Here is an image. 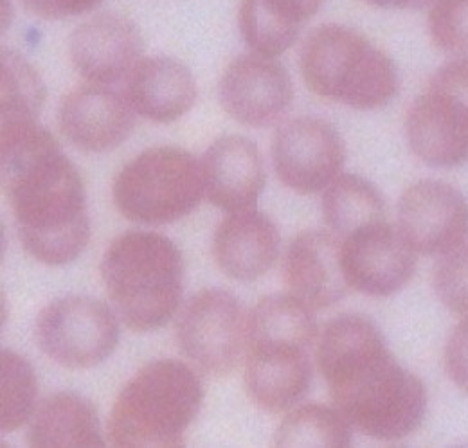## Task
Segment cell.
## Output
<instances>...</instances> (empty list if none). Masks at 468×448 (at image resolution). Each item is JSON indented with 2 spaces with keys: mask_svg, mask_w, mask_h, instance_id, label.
<instances>
[{
  "mask_svg": "<svg viewBox=\"0 0 468 448\" xmlns=\"http://www.w3.org/2000/svg\"><path fill=\"white\" fill-rule=\"evenodd\" d=\"M0 171L22 247L46 265L74 261L90 236L87 198L53 133L37 121L2 123Z\"/></svg>",
  "mask_w": 468,
  "mask_h": 448,
  "instance_id": "cell-1",
  "label": "cell"
},
{
  "mask_svg": "<svg viewBox=\"0 0 468 448\" xmlns=\"http://www.w3.org/2000/svg\"><path fill=\"white\" fill-rule=\"evenodd\" d=\"M0 115L2 123L37 121L44 109L46 85L35 67L16 51L4 49Z\"/></svg>",
  "mask_w": 468,
  "mask_h": 448,
  "instance_id": "cell-26",
  "label": "cell"
},
{
  "mask_svg": "<svg viewBox=\"0 0 468 448\" xmlns=\"http://www.w3.org/2000/svg\"><path fill=\"white\" fill-rule=\"evenodd\" d=\"M317 366L334 407L364 436L400 442L423 423V382L399 364L369 317L343 314L332 319L319 336Z\"/></svg>",
  "mask_w": 468,
  "mask_h": 448,
  "instance_id": "cell-2",
  "label": "cell"
},
{
  "mask_svg": "<svg viewBox=\"0 0 468 448\" xmlns=\"http://www.w3.org/2000/svg\"><path fill=\"white\" fill-rule=\"evenodd\" d=\"M399 230L414 252L443 256L467 241L468 200L447 182L420 180L399 202Z\"/></svg>",
  "mask_w": 468,
  "mask_h": 448,
  "instance_id": "cell-11",
  "label": "cell"
},
{
  "mask_svg": "<svg viewBox=\"0 0 468 448\" xmlns=\"http://www.w3.org/2000/svg\"><path fill=\"white\" fill-rule=\"evenodd\" d=\"M24 5L48 20H61L78 16L96 9L103 0H22Z\"/></svg>",
  "mask_w": 468,
  "mask_h": 448,
  "instance_id": "cell-31",
  "label": "cell"
},
{
  "mask_svg": "<svg viewBox=\"0 0 468 448\" xmlns=\"http://www.w3.org/2000/svg\"><path fill=\"white\" fill-rule=\"evenodd\" d=\"M346 161L339 130L317 117H297L283 124L272 141L278 178L292 191L310 195L328 187Z\"/></svg>",
  "mask_w": 468,
  "mask_h": 448,
  "instance_id": "cell-10",
  "label": "cell"
},
{
  "mask_svg": "<svg viewBox=\"0 0 468 448\" xmlns=\"http://www.w3.org/2000/svg\"><path fill=\"white\" fill-rule=\"evenodd\" d=\"M37 375L18 353L4 349L0 355V429L13 432L31 420L37 409Z\"/></svg>",
  "mask_w": 468,
  "mask_h": 448,
  "instance_id": "cell-27",
  "label": "cell"
},
{
  "mask_svg": "<svg viewBox=\"0 0 468 448\" xmlns=\"http://www.w3.org/2000/svg\"><path fill=\"white\" fill-rule=\"evenodd\" d=\"M283 272L293 295L314 310L330 308L348 293L341 241L334 232L304 230L287 249Z\"/></svg>",
  "mask_w": 468,
  "mask_h": 448,
  "instance_id": "cell-18",
  "label": "cell"
},
{
  "mask_svg": "<svg viewBox=\"0 0 468 448\" xmlns=\"http://www.w3.org/2000/svg\"><path fill=\"white\" fill-rule=\"evenodd\" d=\"M126 96L107 85H85L70 91L59 103L58 124L65 139L80 150L101 154L122 144L135 115Z\"/></svg>",
  "mask_w": 468,
  "mask_h": 448,
  "instance_id": "cell-15",
  "label": "cell"
},
{
  "mask_svg": "<svg viewBox=\"0 0 468 448\" xmlns=\"http://www.w3.org/2000/svg\"><path fill=\"white\" fill-rule=\"evenodd\" d=\"M202 178L207 200L226 211L254 209L263 187L265 169L258 146L243 135L217 139L202 157Z\"/></svg>",
  "mask_w": 468,
  "mask_h": 448,
  "instance_id": "cell-17",
  "label": "cell"
},
{
  "mask_svg": "<svg viewBox=\"0 0 468 448\" xmlns=\"http://www.w3.org/2000/svg\"><path fill=\"white\" fill-rule=\"evenodd\" d=\"M434 292L441 304L468 317V241L441 256L434 269Z\"/></svg>",
  "mask_w": 468,
  "mask_h": 448,
  "instance_id": "cell-28",
  "label": "cell"
},
{
  "mask_svg": "<svg viewBox=\"0 0 468 448\" xmlns=\"http://www.w3.org/2000/svg\"><path fill=\"white\" fill-rule=\"evenodd\" d=\"M299 67L312 92L356 111L382 109L399 92L395 61L345 26L312 31L301 48Z\"/></svg>",
  "mask_w": 468,
  "mask_h": 448,
  "instance_id": "cell-5",
  "label": "cell"
},
{
  "mask_svg": "<svg viewBox=\"0 0 468 448\" xmlns=\"http://www.w3.org/2000/svg\"><path fill=\"white\" fill-rule=\"evenodd\" d=\"M412 154L432 168L468 163V57L441 65L406 119Z\"/></svg>",
  "mask_w": 468,
  "mask_h": 448,
  "instance_id": "cell-7",
  "label": "cell"
},
{
  "mask_svg": "<svg viewBox=\"0 0 468 448\" xmlns=\"http://www.w3.org/2000/svg\"><path fill=\"white\" fill-rule=\"evenodd\" d=\"M144 49L137 26L116 13L96 15L69 37V57L76 72L94 85L126 80Z\"/></svg>",
  "mask_w": 468,
  "mask_h": 448,
  "instance_id": "cell-14",
  "label": "cell"
},
{
  "mask_svg": "<svg viewBox=\"0 0 468 448\" xmlns=\"http://www.w3.org/2000/svg\"><path fill=\"white\" fill-rule=\"evenodd\" d=\"M35 338L59 366L89 369L105 362L117 347L119 323L101 301L67 295L51 301L37 317Z\"/></svg>",
  "mask_w": 468,
  "mask_h": 448,
  "instance_id": "cell-8",
  "label": "cell"
},
{
  "mask_svg": "<svg viewBox=\"0 0 468 448\" xmlns=\"http://www.w3.org/2000/svg\"><path fill=\"white\" fill-rule=\"evenodd\" d=\"M202 401L204 388L191 368L176 358L154 360L117 394L109 442L114 447H178Z\"/></svg>",
  "mask_w": 468,
  "mask_h": 448,
  "instance_id": "cell-4",
  "label": "cell"
},
{
  "mask_svg": "<svg viewBox=\"0 0 468 448\" xmlns=\"http://www.w3.org/2000/svg\"><path fill=\"white\" fill-rule=\"evenodd\" d=\"M429 31L441 51L468 57V0H438L429 15Z\"/></svg>",
  "mask_w": 468,
  "mask_h": 448,
  "instance_id": "cell-29",
  "label": "cell"
},
{
  "mask_svg": "<svg viewBox=\"0 0 468 448\" xmlns=\"http://www.w3.org/2000/svg\"><path fill=\"white\" fill-rule=\"evenodd\" d=\"M324 0H241L238 24L245 44L261 57H280L292 48L299 29Z\"/></svg>",
  "mask_w": 468,
  "mask_h": 448,
  "instance_id": "cell-22",
  "label": "cell"
},
{
  "mask_svg": "<svg viewBox=\"0 0 468 448\" xmlns=\"http://www.w3.org/2000/svg\"><path fill=\"white\" fill-rule=\"evenodd\" d=\"M249 315L238 297L224 288L195 293L176 321V340L182 353L202 371L226 377L247 349Z\"/></svg>",
  "mask_w": 468,
  "mask_h": 448,
  "instance_id": "cell-9",
  "label": "cell"
},
{
  "mask_svg": "<svg viewBox=\"0 0 468 448\" xmlns=\"http://www.w3.org/2000/svg\"><path fill=\"white\" fill-rule=\"evenodd\" d=\"M317 336L314 308L293 293L261 297L249 314L247 344L283 342L308 347Z\"/></svg>",
  "mask_w": 468,
  "mask_h": 448,
  "instance_id": "cell-23",
  "label": "cell"
},
{
  "mask_svg": "<svg viewBox=\"0 0 468 448\" xmlns=\"http://www.w3.org/2000/svg\"><path fill=\"white\" fill-rule=\"evenodd\" d=\"M202 168L176 146L144 150L117 173L112 197L117 211L132 222L165 225L197 209L204 195Z\"/></svg>",
  "mask_w": 468,
  "mask_h": 448,
  "instance_id": "cell-6",
  "label": "cell"
},
{
  "mask_svg": "<svg viewBox=\"0 0 468 448\" xmlns=\"http://www.w3.org/2000/svg\"><path fill=\"white\" fill-rule=\"evenodd\" d=\"M323 217L334 234L346 238L353 230L386 220L382 193L369 180L345 173L323 195Z\"/></svg>",
  "mask_w": 468,
  "mask_h": 448,
  "instance_id": "cell-24",
  "label": "cell"
},
{
  "mask_svg": "<svg viewBox=\"0 0 468 448\" xmlns=\"http://www.w3.org/2000/svg\"><path fill=\"white\" fill-rule=\"evenodd\" d=\"M274 443L278 447H350L351 425L335 407L306 403L280 423Z\"/></svg>",
  "mask_w": 468,
  "mask_h": 448,
  "instance_id": "cell-25",
  "label": "cell"
},
{
  "mask_svg": "<svg viewBox=\"0 0 468 448\" xmlns=\"http://www.w3.org/2000/svg\"><path fill=\"white\" fill-rule=\"evenodd\" d=\"M100 271L117 315L130 330L154 332L176 315L184 261L170 238L128 230L109 245Z\"/></svg>",
  "mask_w": 468,
  "mask_h": 448,
  "instance_id": "cell-3",
  "label": "cell"
},
{
  "mask_svg": "<svg viewBox=\"0 0 468 448\" xmlns=\"http://www.w3.org/2000/svg\"><path fill=\"white\" fill-rule=\"evenodd\" d=\"M31 447H105L100 418L90 400L78 392L48 396L29 420Z\"/></svg>",
  "mask_w": 468,
  "mask_h": 448,
  "instance_id": "cell-21",
  "label": "cell"
},
{
  "mask_svg": "<svg viewBox=\"0 0 468 448\" xmlns=\"http://www.w3.org/2000/svg\"><path fill=\"white\" fill-rule=\"evenodd\" d=\"M312 386L306 347L283 342H254L245 349V389L263 411L278 414L297 405Z\"/></svg>",
  "mask_w": 468,
  "mask_h": 448,
  "instance_id": "cell-16",
  "label": "cell"
},
{
  "mask_svg": "<svg viewBox=\"0 0 468 448\" xmlns=\"http://www.w3.org/2000/svg\"><path fill=\"white\" fill-rule=\"evenodd\" d=\"M220 103L233 119L247 126H269L291 109L292 80L274 58H234L220 78Z\"/></svg>",
  "mask_w": 468,
  "mask_h": 448,
  "instance_id": "cell-13",
  "label": "cell"
},
{
  "mask_svg": "<svg viewBox=\"0 0 468 448\" xmlns=\"http://www.w3.org/2000/svg\"><path fill=\"white\" fill-rule=\"evenodd\" d=\"M213 254L218 267L229 278L258 280L267 274L278 260V227L256 209L231 213L215 232Z\"/></svg>",
  "mask_w": 468,
  "mask_h": 448,
  "instance_id": "cell-19",
  "label": "cell"
},
{
  "mask_svg": "<svg viewBox=\"0 0 468 448\" xmlns=\"http://www.w3.org/2000/svg\"><path fill=\"white\" fill-rule=\"evenodd\" d=\"M341 261L348 286L371 297L400 292L416 271V252L386 220L348 234L341 243Z\"/></svg>",
  "mask_w": 468,
  "mask_h": 448,
  "instance_id": "cell-12",
  "label": "cell"
},
{
  "mask_svg": "<svg viewBox=\"0 0 468 448\" xmlns=\"http://www.w3.org/2000/svg\"><path fill=\"white\" fill-rule=\"evenodd\" d=\"M124 96L133 112L172 123L195 105L197 83L189 69L174 58H144L128 74Z\"/></svg>",
  "mask_w": 468,
  "mask_h": 448,
  "instance_id": "cell-20",
  "label": "cell"
},
{
  "mask_svg": "<svg viewBox=\"0 0 468 448\" xmlns=\"http://www.w3.org/2000/svg\"><path fill=\"white\" fill-rule=\"evenodd\" d=\"M445 369L449 379L468 394V317L452 330L447 340Z\"/></svg>",
  "mask_w": 468,
  "mask_h": 448,
  "instance_id": "cell-30",
  "label": "cell"
},
{
  "mask_svg": "<svg viewBox=\"0 0 468 448\" xmlns=\"http://www.w3.org/2000/svg\"><path fill=\"white\" fill-rule=\"evenodd\" d=\"M371 5L384 9H423L434 5L438 0H366Z\"/></svg>",
  "mask_w": 468,
  "mask_h": 448,
  "instance_id": "cell-32",
  "label": "cell"
}]
</instances>
